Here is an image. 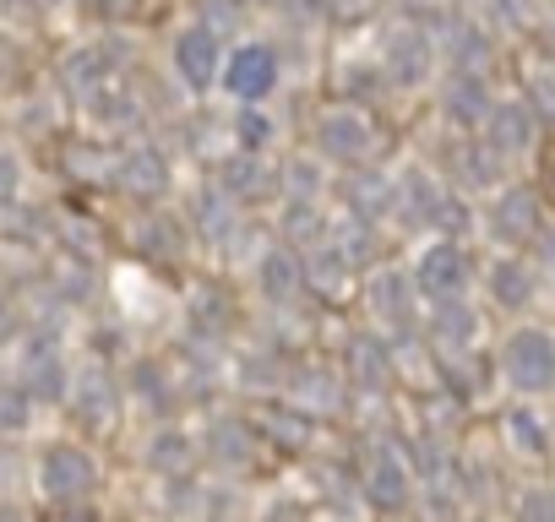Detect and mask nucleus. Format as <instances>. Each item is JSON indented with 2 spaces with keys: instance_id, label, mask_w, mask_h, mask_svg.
I'll return each instance as SVG.
<instances>
[{
  "instance_id": "6e6552de",
  "label": "nucleus",
  "mask_w": 555,
  "mask_h": 522,
  "mask_svg": "<svg viewBox=\"0 0 555 522\" xmlns=\"http://www.w3.org/2000/svg\"><path fill=\"white\" fill-rule=\"evenodd\" d=\"M120 180H126L137 196H158V191H164V158H158V153H131L126 169H120Z\"/></svg>"
},
{
  "instance_id": "ddd939ff",
  "label": "nucleus",
  "mask_w": 555,
  "mask_h": 522,
  "mask_svg": "<svg viewBox=\"0 0 555 522\" xmlns=\"http://www.w3.org/2000/svg\"><path fill=\"white\" fill-rule=\"evenodd\" d=\"M12 191H17V164L0 153V196H12Z\"/></svg>"
},
{
  "instance_id": "1a4fd4ad",
  "label": "nucleus",
  "mask_w": 555,
  "mask_h": 522,
  "mask_svg": "<svg viewBox=\"0 0 555 522\" xmlns=\"http://www.w3.org/2000/svg\"><path fill=\"white\" fill-rule=\"evenodd\" d=\"M425 66H430V44H425V39L409 34V39L392 44V77H398V82H420Z\"/></svg>"
},
{
  "instance_id": "9b49d317",
  "label": "nucleus",
  "mask_w": 555,
  "mask_h": 522,
  "mask_svg": "<svg viewBox=\"0 0 555 522\" xmlns=\"http://www.w3.org/2000/svg\"><path fill=\"white\" fill-rule=\"evenodd\" d=\"M447 109H452L457 120H479V115H485V93H479V82L463 77V82L447 93Z\"/></svg>"
},
{
  "instance_id": "423d86ee",
  "label": "nucleus",
  "mask_w": 555,
  "mask_h": 522,
  "mask_svg": "<svg viewBox=\"0 0 555 522\" xmlns=\"http://www.w3.org/2000/svg\"><path fill=\"white\" fill-rule=\"evenodd\" d=\"M533 218H539V207H533L528 191H512V196H501V207H495V229H501L506 239L533 234Z\"/></svg>"
},
{
  "instance_id": "7ed1b4c3",
  "label": "nucleus",
  "mask_w": 555,
  "mask_h": 522,
  "mask_svg": "<svg viewBox=\"0 0 555 522\" xmlns=\"http://www.w3.org/2000/svg\"><path fill=\"white\" fill-rule=\"evenodd\" d=\"M175 66H180V77H185L191 88H212V77H218V39H212L207 28H191V34L175 44Z\"/></svg>"
},
{
  "instance_id": "f257e3e1",
  "label": "nucleus",
  "mask_w": 555,
  "mask_h": 522,
  "mask_svg": "<svg viewBox=\"0 0 555 522\" xmlns=\"http://www.w3.org/2000/svg\"><path fill=\"white\" fill-rule=\"evenodd\" d=\"M506 370L522 392H544L555 387V343L550 332H517L512 349H506Z\"/></svg>"
},
{
  "instance_id": "f03ea898",
  "label": "nucleus",
  "mask_w": 555,
  "mask_h": 522,
  "mask_svg": "<svg viewBox=\"0 0 555 522\" xmlns=\"http://www.w3.org/2000/svg\"><path fill=\"white\" fill-rule=\"evenodd\" d=\"M223 88L234 93V99H267L272 88H278V55L267 50V44H245L234 61H229V71H223Z\"/></svg>"
},
{
  "instance_id": "9d476101",
  "label": "nucleus",
  "mask_w": 555,
  "mask_h": 522,
  "mask_svg": "<svg viewBox=\"0 0 555 522\" xmlns=\"http://www.w3.org/2000/svg\"><path fill=\"white\" fill-rule=\"evenodd\" d=\"M490 284H495V295H501L506 305H522V300H528V273L517 267V261H501V267L490 273Z\"/></svg>"
},
{
  "instance_id": "4468645a",
  "label": "nucleus",
  "mask_w": 555,
  "mask_h": 522,
  "mask_svg": "<svg viewBox=\"0 0 555 522\" xmlns=\"http://www.w3.org/2000/svg\"><path fill=\"white\" fill-rule=\"evenodd\" d=\"M512 430L522 435V446H539V435H533V419H528V414H517V419H512Z\"/></svg>"
},
{
  "instance_id": "39448f33",
  "label": "nucleus",
  "mask_w": 555,
  "mask_h": 522,
  "mask_svg": "<svg viewBox=\"0 0 555 522\" xmlns=\"http://www.w3.org/2000/svg\"><path fill=\"white\" fill-rule=\"evenodd\" d=\"M420 284H425L430 295H452V289L463 284V256H457L452 245H436V250L420 261Z\"/></svg>"
},
{
  "instance_id": "20e7f679",
  "label": "nucleus",
  "mask_w": 555,
  "mask_h": 522,
  "mask_svg": "<svg viewBox=\"0 0 555 522\" xmlns=\"http://www.w3.org/2000/svg\"><path fill=\"white\" fill-rule=\"evenodd\" d=\"M322 147H327L333 158H360V153L371 147V131H365V120H360V115L333 109V115L322 120Z\"/></svg>"
},
{
  "instance_id": "0eeeda50",
  "label": "nucleus",
  "mask_w": 555,
  "mask_h": 522,
  "mask_svg": "<svg viewBox=\"0 0 555 522\" xmlns=\"http://www.w3.org/2000/svg\"><path fill=\"white\" fill-rule=\"evenodd\" d=\"M490 142H495L501 153H512V147H528V109H517V104H501V109L490 115Z\"/></svg>"
},
{
  "instance_id": "f8f14e48",
  "label": "nucleus",
  "mask_w": 555,
  "mask_h": 522,
  "mask_svg": "<svg viewBox=\"0 0 555 522\" xmlns=\"http://www.w3.org/2000/svg\"><path fill=\"white\" fill-rule=\"evenodd\" d=\"M267 136H272V126H267L261 115H250V109H245V115H240V142H245V147H261Z\"/></svg>"
}]
</instances>
